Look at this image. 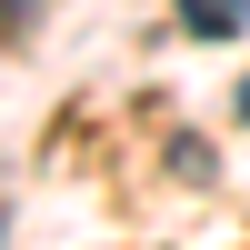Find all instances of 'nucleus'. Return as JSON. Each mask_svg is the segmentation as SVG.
<instances>
[{"label":"nucleus","instance_id":"f03ea898","mask_svg":"<svg viewBox=\"0 0 250 250\" xmlns=\"http://www.w3.org/2000/svg\"><path fill=\"white\" fill-rule=\"evenodd\" d=\"M240 120H250V80H240Z\"/></svg>","mask_w":250,"mask_h":250},{"label":"nucleus","instance_id":"20e7f679","mask_svg":"<svg viewBox=\"0 0 250 250\" xmlns=\"http://www.w3.org/2000/svg\"><path fill=\"white\" fill-rule=\"evenodd\" d=\"M0 230H10V220H0Z\"/></svg>","mask_w":250,"mask_h":250},{"label":"nucleus","instance_id":"f257e3e1","mask_svg":"<svg viewBox=\"0 0 250 250\" xmlns=\"http://www.w3.org/2000/svg\"><path fill=\"white\" fill-rule=\"evenodd\" d=\"M180 30H200V40H240V30H250V0H180Z\"/></svg>","mask_w":250,"mask_h":250},{"label":"nucleus","instance_id":"7ed1b4c3","mask_svg":"<svg viewBox=\"0 0 250 250\" xmlns=\"http://www.w3.org/2000/svg\"><path fill=\"white\" fill-rule=\"evenodd\" d=\"M0 10H30V0H0Z\"/></svg>","mask_w":250,"mask_h":250}]
</instances>
